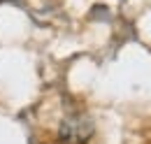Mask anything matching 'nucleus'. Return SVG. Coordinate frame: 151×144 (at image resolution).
Returning <instances> with one entry per match:
<instances>
[{"instance_id": "nucleus-1", "label": "nucleus", "mask_w": 151, "mask_h": 144, "mask_svg": "<svg viewBox=\"0 0 151 144\" xmlns=\"http://www.w3.org/2000/svg\"><path fill=\"white\" fill-rule=\"evenodd\" d=\"M58 137L63 144H86L93 137V119L84 112L65 116L58 128Z\"/></svg>"}]
</instances>
